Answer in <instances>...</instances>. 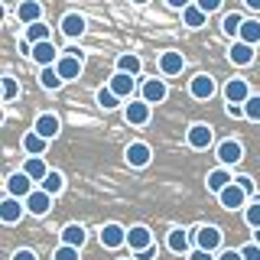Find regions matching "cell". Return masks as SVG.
Returning <instances> with one entry per match:
<instances>
[{
    "label": "cell",
    "mask_w": 260,
    "mask_h": 260,
    "mask_svg": "<svg viewBox=\"0 0 260 260\" xmlns=\"http://www.w3.org/2000/svg\"><path fill=\"white\" fill-rule=\"evenodd\" d=\"M244 114H247V120H260V94H250V98H247Z\"/></svg>",
    "instance_id": "8d00e7d4"
},
{
    "label": "cell",
    "mask_w": 260,
    "mask_h": 260,
    "mask_svg": "<svg viewBox=\"0 0 260 260\" xmlns=\"http://www.w3.org/2000/svg\"><path fill=\"white\" fill-rule=\"evenodd\" d=\"M32 130H36L39 137H46V140H55V137H59V130H62V124H59V117H55V114H39L36 124H32Z\"/></svg>",
    "instance_id": "ffe728a7"
},
{
    "label": "cell",
    "mask_w": 260,
    "mask_h": 260,
    "mask_svg": "<svg viewBox=\"0 0 260 260\" xmlns=\"http://www.w3.org/2000/svg\"><path fill=\"white\" fill-rule=\"evenodd\" d=\"M16 20H20L23 26L39 23V20H43V4H39V0H23V4L16 7Z\"/></svg>",
    "instance_id": "ac0fdd59"
},
{
    "label": "cell",
    "mask_w": 260,
    "mask_h": 260,
    "mask_svg": "<svg viewBox=\"0 0 260 260\" xmlns=\"http://www.w3.org/2000/svg\"><path fill=\"white\" fill-rule=\"evenodd\" d=\"M189 260H218V257H215V254H208V250H199V247H195L192 254H189Z\"/></svg>",
    "instance_id": "ee69618b"
},
{
    "label": "cell",
    "mask_w": 260,
    "mask_h": 260,
    "mask_svg": "<svg viewBox=\"0 0 260 260\" xmlns=\"http://www.w3.org/2000/svg\"><path fill=\"white\" fill-rule=\"evenodd\" d=\"M244 221L254 228V231H260V199H257V202H250V205L244 208Z\"/></svg>",
    "instance_id": "d590c367"
},
{
    "label": "cell",
    "mask_w": 260,
    "mask_h": 260,
    "mask_svg": "<svg viewBox=\"0 0 260 260\" xmlns=\"http://www.w3.org/2000/svg\"><path fill=\"white\" fill-rule=\"evenodd\" d=\"M153 231L146 224H134V228H127V247L134 250V254H140V250H146V247H153Z\"/></svg>",
    "instance_id": "3957f363"
},
{
    "label": "cell",
    "mask_w": 260,
    "mask_h": 260,
    "mask_svg": "<svg viewBox=\"0 0 260 260\" xmlns=\"http://www.w3.org/2000/svg\"><path fill=\"white\" fill-rule=\"evenodd\" d=\"M29 192H32V179L23 173V169L7 176V195H10V199H23V202H26Z\"/></svg>",
    "instance_id": "5b68a950"
},
{
    "label": "cell",
    "mask_w": 260,
    "mask_h": 260,
    "mask_svg": "<svg viewBox=\"0 0 260 260\" xmlns=\"http://www.w3.org/2000/svg\"><path fill=\"white\" fill-rule=\"evenodd\" d=\"M49 39H52V29H49L43 20L32 23V26H26V43H29V46H36V43H49Z\"/></svg>",
    "instance_id": "f546056e"
},
{
    "label": "cell",
    "mask_w": 260,
    "mask_h": 260,
    "mask_svg": "<svg viewBox=\"0 0 260 260\" xmlns=\"http://www.w3.org/2000/svg\"><path fill=\"white\" fill-rule=\"evenodd\" d=\"M130 4H137V7H143V4H150V0H130Z\"/></svg>",
    "instance_id": "f907efd6"
},
{
    "label": "cell",
    "mask_w": 260,
    "mask_h": 260,
    "mask_svg": "<svg viewBox=\"0 0 260 260\" xmlns=\"http://www.w3.org/2000/svg\"><path fill=\"white\" fill-rule=\"evenodd\" d=\"M16 94H20V85H16L13 75H7V78H4V101H13Z\"/></svg>",
    "instance_id": "74e56055"
},
{
    "label": "cell",
    "mask_w": 260,
    "mask_h": 260,
    "mask_svg": "<svg viewBox=\"0 0 260 260\" xmlns=\"http://www.w3.org/2000/svg\"><path fill=\"white\" fill-rule=\"evenodd\" d=\"M156 254H159V247L153 244V247H146V250H140V254H134V257H137V260H153Z\"/></svg>",
    "instance_id": "7bdbcfd3"
},
{
    "label": "cell",
    "mask_w": 260,
    "mask_h": 260,
    "mask_svg": "<svg viewBox=\"0 0 260 260\" xmlns=\"http://www.w3.org/2000/svg\"><path fill=\"white\" fill-rule=\"evenodd\" d=\"M241 26H244V16H241V13H228L224 20H221V29H224L231 39H234V36H241Z\"/></svg>",
    "instance_id": "836d02e7"
},
{
    "label": "cell",
    "mask_w": 260,
    "mask_h": 260,
    "mask_svg": "<svg viewBox=\"0 0 260 260\" xmlns=\"http://www.w3.org/2000/svg\"><path fill=\"white\" fill-rule=\"evenodd\" d=\"M218 202H221V208H228V211H238V208H247V192L241 189L238 182H231L228 189L218 195Z\"/></svg>",
    "instance_id": "9c48e42d"
},
{
    "label": "cell",
    "mask_w": 260,
    "mask_h": 260,
    "mask_svg": "<svg viewBox=\"0 0 260 260\" xmlns=\"http://www.w3.org/2000/svg\"><path fill=\"white\" fill-rule=\"evenodd\" d=\"M150 146H146L143 140H137V143H130L127 150H124V159H127V166H134V169H143V166H150Z\"/></svg>",
    "instance_id": "8fae6325"
},
{
    "label": "cell",
    "mask_w": 260,
    "mask_h": 260,
    "mask_svg": "<svg viewBox=\"0 0 260 260\" xmlns=\"http://www.w3.org/2000/svg\"><path fill=\"white\" fill-rule=\"evenodd\" d=\"M173 10H185V7H192V0H166Z\"/></svg>",
    "instance_id": "c3c4849f"
},
{
    "label": "cell",
    "mask_w": 260,
    "mask_h": 260,
    "mask_svg": "<svg viewBox=\"0 0 260 260\" xmlns=\"http://www.w3.org/2000/svg\"><path fill=\"white\" fill-rule=\"evenodd\" d=\"M59 26H62V32L69 39H78V36H85V26H88V23H85V16H81V13H65Z\"/></svg>",
    "instance_id": "603a6c76"
},
{
    "label": "cell",
    "mask_w": 260,
    "mask_h": 260,
    "mask_svg": "<svg viewBox=\"0 0 260 260\" xmlns=\"http://www.w3.org/2000/svg\"><path fill=\"white\" fill-rule=\"evenodd\" d=\"M238 39H241V43H247V46H257V43H260V23H257V20H244Z\"/></svg>",
    "instance_id": "d6a6232c"
},
{
    "label": "cell",
    "mask_w": 260,
    "mask_h": 260,
    "mask_svg": "<svg viewBox=\"0 0 260 260\" xmlns=\"http://www.w3.org/2000/svg\"><path fill=\"white\" fill-rule=\"evenodd\" d=\"M166 94H169V85H166V78H146L143 81V88H140V98L146 104H162L166 101Z\"/></svg>",
    "instance_id": "7a4b0ae2"
},
{
    "label": "cell",
    "mask_w": 260,
    "mask_h": 260,
    "mask_svg": "<svg viewBox=\"0 0 260 260\" xmlns=\"http://www.w3.org/2000/svg\"><path fill=\"white\" fill-rule=\"evenodd\" d=\"M150 111H153V108L143 101V98H137V101H127V104H124V120H127L130 127H143L146 120H150Z\"/></svg>",
    "instance_id": "277c9868"
},
{
    "label": "cell",
    "mask_w": 260,
    "mask_h": 260,
    "mask_svg": "<svg viewBox=\"0 0 260 260\" xmlns=\"http://www.w3.org/2000/svg\"><path fill=\"white\" fill-rule=\"evenodd\" d=\"M23 211H26V202L10 199V195H7L4 205H0V218H4V224H16V221L23 218Z\"/></svg>",
    "instance_id": "44dd1931"
},
{
    "label": "cell",
    "mask_w": 260,
    "mask_h": 260,
    "mask_svg": "<svg viewBox=\"0 0 260 260\" xmlns=\"http://www.w3.org/2000/svg\"><path fill=\"white\" fill-rule=\"evenodd\" d=\"M85 241H88V234H85V228L81 224H65L62 228V244H69V247H85Z\"/></svg>",
    "instance_id": "484cf974"
},
{
    "label": "cell",
    "mask_w": 260,
    "mask_h": 260,
    "mask_svg": "<svg viewBox=\"0 0 260 260\" xmlns=\"http://www.w3.org/2000/svg\"><path fill=\"white\" fill-rule=\"evenodd\" d=\"M189 94L195 98V101H208V98L215 94V78L205 75V72H199V75L189 81Z\"/></svg>",
    "instance_id": "7c38bea8"
},
{
    "label": "cell",
    "mask_w": 260,
    "mask_h": 260,
    "mask_svg": "<svg viewBox=\"0 0 260 260\" xmlns=\"http://www.w3.org/2000/svg\"><path fill=\"white\" fill-rule=\"evenodd\" d=\"M221 241H224V234H221V228H215V224H202L199 231H195V247L208 250V254H215V250L221 247Z\"/></svg>",
    "instance_id": "6da1fadb"
},
{
    "label": "cell",
    "mask_w": 260,
    "mask_h": 260,
    "mask_svg": "<svg viewBox=\"0 0 260 260\" xmlns=\"http://www.w3.org/2000/svg\"><path fill=\"white\" fill-rule=\"evenodd\" d=\"M39 189H43V192H49V195L55 199V195H59V192L65 189V176L59 173V169H52V173H49V176L43 179V182H39Z\"/></svg>",
    "instance_id": "4dcf8cb0"
},
{
    "label": "cell",
    "mask_w": 260,
    "mask_h": 260,
    "mask_svg": "<svg viewBox=\"0 0 260 260\" xmlns=\"http://www.w3.org/2000/svg\"><path fill=\"white\" fill-rule=\"evenodd\" d=\"M182 69H185V55H182V52H176V49H166V52L159 55V72H162L166 78L182 75Z\"/></svg>",
    "instance_id": "ba28073f"
},
{
    "label": "cell",
    "mask_w": 260,
    "mask_h": 260,
    "mask_svg": "<svg viewBox=\"0 0 260 260\" xmlns=\"http://www.w3.org/2000/svg\"><path fill=\"white\" fill-rule=\"evenodd\" d=\"M234 182H238V185H241V189L247 192V195L254 192V179H250V176H234Z\"/></svg>",
    "instance_id": "b9f144b4"
},
{
    "label": "cell",
    "mask_w": 260,
    "mask_h": 260,
    "mask_svg": "<svg viewBox=\"0 0 260 260\" xmlns=\"http://www.w3.org/2000/svg\"><path fill=\"white\" fill-rule=\"evenodd\" d=\"M39 85H43L46 91H59V88L65 85V81H62V75H59V72H55V65H49V69H43V72H39Z\"/></svg>",
    "instance_id": "1f68e13d"
},
{
    "label": "cell",
    "mask_w": 260,
    "mask_h": 260,
    "mask_svg": "<svg viewBox=\"0 0 260 260\" xmlns=\"http://www.w3.org/2000/svg\"><path fill=\"white\" fill-rule=\"evenodd\" d=\"M29 55H32V62H39L43 69H49V65H55V62L62 59V55H59V49L52 46V39H49V43H36Z\"/></svg>",
    "instance_id": "e0dca14e"
},
{
    "label": "cell",
    "mask_w": 260,
    "mask_h": 260,
    "mask_svg": "<svg viewBox=\"0 0 260 260\" xmlns=\"http://www.w3.org/2000/svg\"><path fill=\"white\" fill-rule=\"evenodd\" d=\"M234 182V176H231V169L228 166H218V169H211L208 179H205V185H208V192H215V195H221L228 185Z\"/></svg>",
    "instance_id": "d6986e66"
},
{
    "label": "cell",
    "mask_w": 260,
    "mask_h": 260,
    "mask_svg": "<svg viewBox=\"0 0 260 260\" xmlns=\"http://www.w3.org/2000/svg\"><path fill=\"white\" fill-rule=\"evenodd\" d=\"M244 4H247L250 10H260V0H244Z\"/></svg>",
    "instance_id": "681fc988"
},
{
    "label": "cell",
    "mask_w": 260,
    "mask_h": 260,
    "mask_svg": "<svg viewBox=\"0 0 260 260\" xmlns=\"http://www.w3.org/2000/svg\"><path fill=\"white\" fill-rule=\"evenodd\" d=\"M247 98H250L247 78H231V81L224 85V101H228V104H247Z\"/></svg>",
    "instance_id": "4fadbf2b"
},
{
    "label": "cell",
    "mask_w": 260,
    "mask_h": 260,
    "mask_svg": "<svg viewBox=\"0 0 260 260\" xmlns=\"http://www.w3.org/2000/svg\"><path fill=\"white\" fill-rule=\"evenodd\" d=\"M49 208H52V195L43 192V189H32L29 199H26V211L36 215V218H43V215H49Z\"/></svg>",
    "instance_id": "2e32d148"
},
{
    "label": "cell",
    "mask_w": 260,
    "mask_h": 260,
    "mask_svg": "<svg viewBox=\"0 0 260 260\" xmlns=\"http://www.w3.org/2000/svg\"><path fill=\"white\" fill-rule=\"evenodd\" d=\"M94 98H98V104H101L104 111H114V108H117V104H120V98L114 94L111 88H98V94H94Z\"/></svg>",
    "instance_id": "e575fe53"
},
{
    "label": "cell",
    "mask_w": 260,
    "mask_h": 260,
    "mask_svg": "<svg viewBox=\"0 0 260 260\" xmlns=\"http://www.w3.org/2000/svg\"><path fill=\"white\" fill-rule=\"evenodd\" d=\"M13 260H36V254H32L29 247H20V250L13 254Z\"/></svg>",
    "instance_id": "bcb514c9"
},
{
    "label": "cell",
    "mask_w": 260,
    "mask_h": 260,
    "mask_svg": "<svg viewBox=\"0 0 260 260\" xmlns=\"http://www.w3.org/2000/svg\"><path fill=\"white\" fill-rule=\"evenodd\" d=\"M182 23L189 29H199V26H205V23H208V13L202 10V7L192 4V7H185V10H182Z\"/></svg>",
    "instance_id": "83f0119b"
},
{
    "label": "cell",
    "mask_w": 260,
    "mask_h": 260,
    "mask_svg": "<svg viewBox=\"0 0 260 260\" xmlns=\"http://www.w3.org/2000/svg\"><path fill=\"white\" fill-rule=\"evenodd\" d=\"M98 238H101V244L104 247H124L127 244V228L124 224H117V221H108V224H101V234H98Z\"/></svg>",
    "instance_id": "52a82bcc"
},
{
    "label": "cell",
    "mask_w": 260,
    "mask_h": 260,
    "mask_svg": "<svg viewBox=\"0 0 260 260\" xmlns=\"http://www.w3.org/2000/svg\"><path fill=\"white\" fill-rule=\"evenodd\" d=\"M185 140H189L192 150H208L211 140H215V130H211L208 124H192L189 134H185Z\"/></svg>",
    "instance_id": "30bf717a"
},
{
    "label": "cell",
    "mask_w": 260,
    "mask_h": 260,
    "mask_svg": "<svg viewBox=\"0 0 260 260\" xmlns=\"http://www.w3.org/2000/svg\"><path fill=\"white\" fill-rule=\"evenodd\" d=\"M228 117H247V114H244V104H228Z\"/></svg>",
    "instance_id": "f6af8a7d"
},
{
    "label": "cell",
    "mask_w": 260,
    "mask_h": 260,
    "mask_svg": "<svg viewBox=\"0 0 260 260\" xmlns=\"http://www.w3.org/2000/svg\"><path fill=\"white\" fill-rule=\"evenodd\" d=\"M52 260H78V247H69V244H62V247L52 254Z\"/></svg>",
    "instance_id": "f35d334b"
},
{
    "label": "cell",
    "mask_w": 260,
    "mask_h": 260,
    "mask_svg": "<svg viewBox=\"0 0 260 260\" xmlns=\"http://www.w3.org/2000/svg\"><path fill=\"white\" fill-rule=\"evenodd\" d=\"M218 159H221V166H238L244 159V146L238 140H221L218 143Z\"/></svg>",
    "instance_id": "9a60e30c"
},
{
    "label": "cell",
    "mask_w": 260,
    "mask_h": 260,
    "mask_svg": "<svg viewBox=\"0 0 260 260\" xmlns=\"http://www.w3.org/2000/svg\"><path fill=\"white\" fill-rule=\"evenodd\" d=\"M81 69H85V59H78V55H69L65 52L59 62H55V72L62 75V81H75L81 75Z\"/></svg>",
    "instance_id": "5bb4252c"
},
{
    "label": "cell",
    "mask_w": 260,
    "mask_h": 260,
    "mask_svg": "<svg viewBox=\"0 0 260 260\" xmlns=\"http://www.w3.org/2000/svg\"><path fill=\"white\" fill-rule=\"evenodd\" d=\"M218 260H244V257H241V250H221Z\"/></svg>",
    "instance_id": "7dc6e473"
},
{
    "label": "cell",
    "mask_w": 260,
    "mask_h": 260,
    "mask_svg": "<svg viewBox=\"0 0 260 260\" xmlns=\"http://www.w3.org/2000/svg\"><path fill=\"white\" fill-rule=\"evenodd\" d=\"M221 4H224V0H195V7H202L205 13H215V10H221Z\"/></svg>",
    "instance_id": "60d3db41"
},
{
    "label": "cell",
    "mask_w": 260,
    "mask_h": 260,
    "mask_svg": "<svg viewBox=\"0 0 260 260\" xmlns=\"http://www.w3.org/2000/svg\"><path fill=\"white\" fill-rule=\"evenodd\" d=\"M228 59H231L234 65H250V62H254V46H247V43H241V39H234L231 49H228Z\"/></svg>",
    "instance_id": "cb8c5ba5"
},
{
    "label": "cell",
    "mask_w": 260,
    "mask_h": 260,
    "mask_svg": "<svg viewBox=\"0 0 260 260\" xmlns=\"http://www.w3.org/2000/svg\"><path fill=\"white\" fill-rule=\"evenodd\" d=\"M46 146H49V140H46V137H39L36 130H29V134L23 137V150H26V156H43Z\"/></svg>",
    "instance_id": "4316f807"
},
{
    "label": "cell",
    "mask_w": 260,
    "mask_h": 260,
    "mask_svg": "<svg viewBox=\"0 0 260 260\" xmlns=\"http://www.w3.org/2000/svg\"><path fill=\"white\" fill-rule=\"evenodd\" d=\"M108 88H111V91L120 98V101H134L137 81H134V75H124V72H114V75H111V81H108Z\"/></svg>",
    "instance_id": "8992f818"
},
{
    "label": "cell",
    "mask_w": 260,
    "mask_h": 260,
    "mask_svg": "<svg viewBox=\"0 0 260 260\" xmlns=\"http://www.w3.org/2000/svg\"><path fill=\"white\" fill-rule=\"evenodd\" d=\"M23 173H26L32 182H43V179L52 173V169L46 166V159H43V156H26V162H23Z\"/></svg>",
    "instance_id": "d4e9b609"
},
{
    "label": "cell",
    "mask_w": 260,
    "mask_h": 260,
    "mask_svg": "<svg viewBox=\"0 0 260 260\" xmlns=\"http://www.w3.org/2000/svg\"><path fill=\"white\" fill-rule=\"evenodd\" d=\"M241 257L244 260H260V244H244V247H241Z\"/></svg>",
    "instance_id": "ab89813d"
},
{
    "label": "cell",
    "mask_w": 260,
    "mask_h": 260,
    "mask_svg": "<svg viewBox=\"0 0 260 260\" xmlns=\"http://www.w3.org/2000/svg\"><path fill=\"white\" fill-rule=\"evenodd\" d=\"M254 244H260V231H254Z\"/></svg>",
    "instance_id": "816d5d0a"
},
{
    "label": "cell",
    "mask_w": 260,
    "mask_h": 260,
    "mask_svg": "<svg viewBox=\"0 0 260 260\" xmlns=\"http://www.w3.org/2000/svg\"><path fill=\"white\" fill-rule=\"evenodd\" d=\"M140 69H143V59H140V55H134V52H124V55H120V59H117V72H124V75H140Z\"/></svg>",
    "instance_id": "f1b7e54d"
},
{
    "label": "cell",
    "mask_w": 260,
    "mask_h": 260,
    "mask_svg": "<svg viewBox=\"0 0 260 260\" xmlns=\"http://www.w3.org/2000/svg\"><path fill=\"white\" fill-rule=\"evenodd\" d=\"M189 241H192V234L185 231V228H173V231H169V238H166V247L173 250V254H192V250H189Z\"/></svg>",
    "instance_id": "7402d4cb"
}]
</instances>
